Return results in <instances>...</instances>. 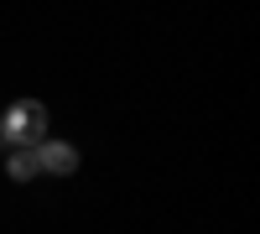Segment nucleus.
I'll list each match as a JSON object with an SVG mask.
<instances>
[{
	"mask_svg": "<svg viewBox=\"0 0 260 234\" xmlns=\"http://www.w3.org/2000/svg\"><path fill=\"white\" fill-rule=\"evenodd\" d=\"M42 136H47V104L37 99H16L6 115H0V146H37Z\"/></svg>",
	"mask_w": 260,
	"mask_h": 234,
	"instance_id": "nucleus-1",
	"label": "nucleus"
},
{
	"mask_svg": "<svg viewBox=\"0 0 260 234\" xmlns=\"http://www.w3.org/2000/svg\"><path fill=\"white\" fill-rule=\"evenodd\" d=\"M31 151H37V166L52 172V177H73L78 172V146H68V141H37Z\"/></svg>",
	"mask_w": 260,
	"mask_h": 234,
	"instance_id": "nucleus-2",
	"label": "nucleus"
},
{
	"mask_svg": "<svg viewBox=\"0 0 260 234\" xmlns=\"http://www.w3.org/2000/svg\"><path fill=\"white\" fill-rule=\"evenodd\" d=\"M37 172H42V166H37V151H31V146H11V151H6V177L31 182Z\"/></svg>",
	"mask_w": 260,
	"mask_h": 234,
	"instance_id": "nucleus-3",
	"label": "nucleus"
}]
</instances>
